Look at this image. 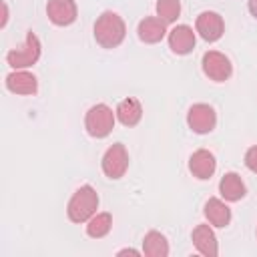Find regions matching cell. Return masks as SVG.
<instances>
[{"label":"cell","mask_w":257,"mask_h":257,"mask_svg":"<svg viewBox=\"0 0 257 257\" xmlns=\"http://www.w3.org/2000/svg\"><path fill=\"white\" fill-rule=\"evenodd\" d=\"M124 34H126L124 20L116 12L106 10L94 22V40L102 48H116V46H120V42L124 40Z\"/></svg>","instance_id":"1"},{"label":"cell","mask_w":257,"mask_h":257,"mask_svg":"<svg viewBox=\"0 0 257 257\" xmlns=\"http://www.w3.org/2000/svg\"><path fill=\"white\" fill-rule=\"evenodd\" d=\"M98 209V195L90 185H82L68 201L66 215L72 223H86Z\"/></svg>","instance_id":"2"},{"label":"cell","mask_w":257,"mask_h":257,"mask_svg":"<svg viewBox=\"0 0 257 257\" xmlns=\"http://www.w3.org/2000/svg\"><path fill=\"white\" fill-rule=\"evenodd\" d=\"M84 128L94 139L108 137L110 131L114 128V112H112V108L102 104V102L90 106L86 116H84Z\"/></svg>","instance_id":"3"},{"label":"cell","mask_w":257,"mask_h":257,"mask_svg":"<svg viewBox=\"0 0 257 257\" xmlns=\"http://www.w3.org/2000/svg\"><path fill=\"white\" fill-rule=\"evenodd\" d=\"M40 40L34 32H28L26 34V42L20 46V48H14L6 54V62L14 68V70H22V68H28L32 64H36V60L40 58Z\"/></svg>","instance_id":"4"},{"label":"cell","mask_w":257,"mask_h":257,"mask_svg":"<svg viewBox=\"0 0 257 257\" xmlns=\"http://www.w3.org/2000/svg\"><path fill=\"white\" fill-rule=\"evenodd\" d=\"M102 173L108 179H120L128 169V153L122 143H114L102 155Z\"/></svg>","instance_id":"5"},{"label":"cell","mask_w":257,"mask_h":257,"mask_svg":"<svg viewBox=\"0 0 257 257\" xmlns=\"http://www.w3.org/2000/svg\"><path fill=\"white\" fill-rule=\"evenodd\" d=\"M201 64H203V72H205L211 80H215V82H225V80H229L231 74H233L231 60H229L223 52H219V50H209V52H205Z\"/></svg>","instance_id":"6"},{"label":"cell","mask_w":257,"mask_h":257,"mask_svg":"<svg viewBox=\"0 0 257 257\" xmlns=\"http://www.w3.org/2000/svg\"><path fill=\"white\" fill-rule=\"evenodd\" d=\"M187 124L193 133L197 135H207L215 128L217 124V114L213 110V106L205 104V102H197L189 108L187 112Z\"/></svg>","instance_id":"7"},{"label":"cell","mask_w":257,"mask_h":257,"mask_svg":"<svg viewBox=\"0 0 257 257\" xmlns=\"http://www.w3.org/2000/svg\"><path fill=\"white\" fill-rule=\"evenodd\" d=\"M195 28H197V32L201 34L203 40H207V42H217V40L223 36V32H225V22H223L221 14L207 10V12H201V14L197 16Z\"/></svg>","instance_id":"8"},{"label":"cell","mask_w":257,"mask_h":257,"mask_svg":"<svg viewBox=\"0 0 257 257\" xmlns=\"http://www.w3.org/2000/svg\"><path fill=\"white\" fill-rule=\"evenodd\" d=\"M46 14L52 24L68 26L76 20V4H74V0H48Z\"/></svg>","instance_id":"9"},{"label":"cell","mask_w":257,"mask_h":257,"mask_svg":"<svg viewBox=\"0 0 257 257\" xmlns=\"http://www.w3.org/2000/svg\"><path fill=\"white\" fill-rule=\"evenodd\" d=\"M217 169V161H215V155L207 149H199L191 155L189 159V171L193 173V177L205 181V179H211L213 173Z\"/></svg>","instance_id":"10"},{"label":"cell","mask_w":257,"mask_h":257,"mask_svg":"<svg viewBox=\"0 0 257 257\" xmlns=\"http://www.w3.org/2000/svg\"><path fill=\"white\" fill-rule=\"evenodd\" d=\"M169 48L179 56L189 54L195 48V32H193V28L187 26V24L175 26L169 32Z\"/></svg>","instance_id":"11"},{"label":"cell","mask_w":257,"mask_h":257,"mask_svg":"<svg viewBox=\"0 0 257 257\" xmlns=\"http://www.w3.org/2000/svg\"><path fill=\"white\" fill-rule=\"evenodd\" d=\"M137 32H139V38H141L143 42H147V44H157V42H161V40L165 38V34H167V22H165L163 18H159V16H147V18H143V20L139 22Z\"/></svg>","instance_id":"12"},{"label":"cell","mask_w":257,"mask_h":257,"mask_svg":"<svg viewBox=\"0 0 257 257\" xmlns=\"http://www.w3.org/2000/svg\"><path fill=\"white\" fill-rule=\"evenodd\" d=\"M6 88L14 94H36L38 80L32 72L26 70H14L6 76Z\"/></svg>","instance_id":"13"},{"label":"cell","mask_w":257,"mask_h":257,"mask_svg":"<svg viewBox=\"0 0 257 257\" xmlns=\"http://www.w3.org/2000/svg\"><path fill=\"white\" fill-rule=\"evenodd\" d=\"M193 243H195V247L201 255L217 257V253H219L217 237H215V233L209 225H197L193 229Z\"/></svg>","instance_id":"14"},{"label":"cell","mask_w":257,"mask_h":257,"mask_svg":"<svg viewBox=\"0 0 257 257\" xmlns=\"http://www.w3.org/2000/svg\"><path fill=\"white\" fill-rule=\"evenodd\" d=\"M114 114L120 120V124H124V126H137L141 122V118H143V104H141L139 98L126 96L124 100L118 102Z\"/></svg>","instance_id":"15"},{"label":"cell","mask_w":257,"mask_h":257,"mask_svg":"<svg viewBox=\"0 0 257 257\" xmlns=\"http://www.w3.org/2000/svg\"><path fill=\"white\" fill-rule=\"evenodd\" d=\"M219 193L223 195L225 201H231V203H237L245 197L247 189H245V183L243 179L237 175V173H225L223 179L219 181Z\"/></svg>","instance_id":"16"},{"label":"cell","mask_w":257,"mask_h":257,"mask_svg":"<svg viewBox=\"0 0 257 257\" xmlns=\"http://www.w3.org/2000/svg\"><path fill=\"white\" fill-rule=\"evenodd\" d=\"M205 217L213 227H227L231 223V209L221 199L211 197L205 203Z\"/></svg>","instance_id":"17"},{"label":"cell","mask_w":257,"mask_h":257,"mask_svg":"<svg viewBox=\"0 0 257 257\" xmlns=\"http://www.w3.org/2000/svg\"><path fill=\"white\" fill-rule=\"evenodd\" d=\"M143 251L147 257H167L169 255V243L163 233L149 231L143 239Z\"/></svg>","instance_id":"18"},{"label":"cell","mask_w":257,"mask_h":257,"mask_svg":"<svg viewBox=\"0 0 257 257\" xmlns=\"http://www.w3.org/2000/svg\"><path fill=\"white\" fill-rule=\"evenodd\" d=\"M112 227V215L110 213H96L88 219V225H86V235L92 237V239H102L108 235Z\"/></svg>","instance_id":"19"},{"label":"cell","mask_w":257,"mask_h":257,"mask_svg":"<svg viewBox=\"0 0 257 257\" xmlns=\"http://www.w3.org/2000/svg\"><path fill=\"white\" fill-rule=\"evenodd\" d=\"M157 14L165 22H175L181 14V0H157Z\"/></svg>","instance_id":"20"},{"label":"cell","mask_w":257,"mask_h":257,"mask_svg":"<svg viewBox=\"0 0 257 257\" xmlns=\"http://www.w3.org/2000/svg\"><path fill=\"white\" fill-rule=\"evenodd\" d=\"M245 167L253 173H257V145H253L247 153H245Z\"/></svg>","instance_id":"21"},{"label":"cell","mask_w":257,"mask_h":257,"mask_svg":"<svg viewBox=\"0 0 257 257\" xmlns=\"http://www.w3.org/2000/svg\"><path fill=\"white\" fill-rule=\"evenodd\" d=\"M249 12L253 18H257V0H249Z\"/></svg>","instance_id":"22"},{"label":"cell","mask_w":257,"mask_h":257,"mask_svg":"<svg viewBox=\"0 0 257 257\" xmlns=\"http://www.w3.org/2000/svg\"><path fill=\"white\" fill-rule=\"evenodd\" d=\"M118 255H139V251H135V249H122V251H118Z\"/></svg>","instance_id":"23"}]
</instances>
